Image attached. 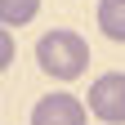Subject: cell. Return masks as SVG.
<instances>
[{
  "label": "cell",
  "instance_id": "1",
  "mask_svg": "<svg viewBox=\"0 0 125 125\" xmlns=\"http://www.w3.org/2000/svg\"><path fill=\"white\" fill-rule=\"evenodd\" d=\"M36 62L54 81H76V76H85V67H89V45H85V36H76V31L54 27V31H45L36 40Z\"/></svg>",
  "mask_w": 125,
  "mask_h": 125
},
{
  "label": "cell",
  "instance_id": "2",
  "mask_svg": "<svg viewBox=\"0 0 125 125\" xmlns=\"http://www.w3.org/2000/svg\"><path fill=\"white\" fill-rule=\"evenodd\" d=\"M89 116H98L103 125H125V72H103L89 85Z\"/></svg>",
  "mask_w": 125,
  "mask_h": 125
},
{
  "label": "cell",
  "instance_id": "3",
  "mask_svg": "<svg viewBox=\"0 0 125 125\" xmlns=\"http://www.w3.org/2000/svg\"><path fill=\"white\" fill-rule=\"evenodd\" d=\"M89 112L76 94H45L31 107V125H85Z\"/></svg>",
  "mask_w": 125,
  "mask_h": 125
},
{
  "label": "cell",
  "instance_id": "4",
  "mask_svg": "<svg viewBox=\"0 0 125 125\" xmlns=\"http://www.w3.org/2000/svg\"><path fill=\"white\" fill-rule=\"evenodd\" d=\"M98 27L107 40L125 45V0H98Z\"/></svg>",
  "mask_w": 125,
  "mask_h": 125
},
{
  "label": "cell",
  "instance_id": "5",
  "mask_svg": "<svg viewBox=\"0 0 125 125\" xmlns=\"http://www.w3.org/2000/svg\"><path fill=\"white\" fill-rule=\"evenodd\" d=\"M40 13V0H0V27H27Z\"/></svg>",
  "mask_w": 125,
  "mask_h": 125
},
{
  "label": "cell",
  "instance_id": "6",
  "mask_svg": "<svg viewBox=\"0 0 125 125\" xmlns=\"http://www.w3.org/2000/svg\"><path fill=\"white\" fill-rule=\"evenodd\" d=\"M13 49H18V45H13V31H9V27H0V72L13 62Z\"/></svg>",
  "mask_w": 125,
  "mask_h": 125
}]
</instances>
